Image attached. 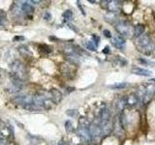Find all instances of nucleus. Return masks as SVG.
<instances>
[{"mask_svg":"<svg viewBox=\"0 0 155 145\" xmlns=\"http://www.w3.org/2000/svg\"><path fill=\"white\" fill-rule=\"evenodd\" d=\"M137 48L139 49V51L145 55L151 54V52L153 51V43L150 36L148 34L142 35L137 41Z\"/></svg>","mask_w":155,"mask_h":145,"instance_id":"1","label":"nucleus"},{"mask_svg":"<svg viewBox=\"0 0 155 145\" xmlns=\"http://www.w3.org/2000/svg\"><path fill=\"white\" fill-rule=\"evenodd\" d=\"M154 95H155V84L152 83V82L142 84L140 87V89H139V97L142 98L144 105H146V103H148L151 101Z\"/></svg>","mask_w":155,"mask_h":145,"instance_id":"2","label":"nucleus"},{"mask_svg":"<svg viewBox=\"0 0 155 145\" xmlns=\"http://www.w3.org/2000/svg\"><path fill=\"white\" fill-rule=\"evenodd\" d=\"M77 132H78V135H79V138L81 139V141H83L84 144H91L93 139H92V136L90 135V132H89V127L79 126Z\"/></svg>","mask_w":155,"mask_h":145,"instance_id":"3","label":"nucleus"},{"mask_svg":"<svg viewBox=\"0 0 155 145\" xmlns=\"http://www.w3.org/2000/svg\"><path fill=\"white\" fill-rule=\"evenodd\" d=\"M116 31L119 33L120 36H129L131 35V25H130L129 22H120L116 24Z\"/></svg>","mask_w":155,"mask_h":145,"instance_id":"4","label":"nucleus"},{"mask_svg":"<svg viewBox=\"0 0 155 145\" xmlns=\"http://www.w3.org/2000/svg\"><path fill=\"white\" fill-rule=\"evenodd\" d=\"M99 119H100V126H105L107 124L111 123V110L107 107H105L101 111H100V115H99Z\"/></svg>","mask_w":155,"mask_h":145,"instance_id":"5","label":"nucleus"},{"mask_svg":"<svg viewBox=\"0 0 155 145\" xmlns=\"http://www.w3.org/2000/svg\"><path fill=\"white\" fill-rule=\"evenodd\" d=\"M89 132H90L92 139H98L103 135V132H102L101 126L98 125L96 123H92L89 125Z\"/></svg>","mask_w":155,"mask_h":145,"instance_id":"6","label":"nucleus"},{"mask_svg":"<svg viewBox=\"0 0 155 145\" xmlns=\"http://www.w3.org/2000/svg\"><path fill=\"white\" fill-rule=\"evenodd\" d=\"M48 95H50L51 100L54 102V103H58L60 101L62 100V94H61L60 91L57 89H51L48 91Z\"/></svg>","mask_w":155,"mask_h":145,"instance_id":"7","label":"nucleus"},{"mask_svg":"<svg viewBox=\"0 0 155 145\" xmlns=\"http://www.w3.org/2000/svg\"><path fill=\"white\" fill-rule=\"evenodd\" d=\"M107 9L111 12V13H116L118 12V10H120L121 8V2L116 1V0H113V1H108L107 4Z\"/></svg>","mask_w":155,"mask_h":145,"instance_id":"8","label":"nucleus"},{"mask_svg":"<svg viewBox=\"0 0 155 145\" xmlns=\"http://www.w3.org/2000/svg\"><path fill=\"white\" fill-rule=\"evenodd\" d=\"M125 100H126V106L134 107L139 103V97L136 94H130L127 97H125Z\"/></svg>","mask_w":155,"mask_h":145,"instance_id":"9","label":"nucleus"},{"mask_svg":"<svg viewBox=\"0 0 155 145\" xmlns=\"http://www.w3.org/2000/svg\"><path fill=\"white\" fill-rule=\"evenodd\" d=\"M112 43L117 48H123L125 45V39L120 35H116L115 37H113Z\"/></svg>","mask_w":155,"mask_h":145,"instance_id":"10","label":"nucleus"},{"mask_svg":"<svg viewBox=\"0 0 155 145\" xmlns=\"http://www.w3.org/2000/svg\"><path fill=\"white\" fill-rule=\"evenodd\" d=\"M131 72L138 76H142V77H149L151 76L152 72L149 71V70L146 69H142V68H139V67H134L131 69Z\"/></svg>","mask_w":155,"mask_h":145,"instance_id":"11","label":"nucleus"},{"mask_svg":"<svg viewBox=\"0 0 155 145\" xmlns=\"http://www.w3.org/2000/svg\"><path fill=\"white\" fill-rule=\"evenodd\" d=\"M144 32H145V26L142 25V24H138L133 30L134 38H140L142 35H144Z\"/></svg>","mask_w":155,"mask_h":145,"instance_id":"12","label":"nucleus"},{"mask_svg":"<svg viewBox=\"0 0 155 145\" xmlns=\"http://www.w3.org/2000/svg\"><path fill=\"white\" fill-rule=\"evenodd\" d=\"M22 10L23 12H26V13H33L34 12V7L29 4V2H22Z\"/></svg>","mask_w":155,"mask_h":145,"instance_id":"13","label":"nucleus"},{"mask_svg":"<svg viewBox=\"0 0 155 145\" xmlns=\"http://www.w3.org/2000/svg\"><path fill=\"white\" fill-rule=\"evenodd\" d=\"M119 122H120V125L122 127V129H126V127H127V118H126V115L124 112H121L120 115H119Z\"/></svg>","mask_w":155,"mask_h":145,"instance_id":"14","label":"nucleus"},{"mask_svg":"<svg viewBox=\"0 0 155 145\" xmlns=\"http://www.w3.org/2000/svg\"><path fill=\"white\" fill-rule=\"evenodd\" d=\"M126 86H128L127 82H119V83H116L113 85H110L109 87L111 89H115V90H119V89H124Z\"/></svg>","mask_w":155,"mask_h":145,"instance_id":"15","label":"nucleus"},{"mask_svg":"<svg viewBox=\"0 0 155 145\" xmlns=\"http://www.w3.org/2000/svg\"><path fill=\"white\" fill-rule=\"evenodd\" d=\"M125 106H126V100H125V97H122V98H120L119 100H118V102H117V109L122 112V110L124 109Z\"/></svg>","mask_w":155,"mask_h":145,"instance_id":"16","label":"nucleus"},{"mask_svg":"<svg viewBox=\"0 0 155 145\" xmlns=\"http://www.w3.org/2000/svg\"><path fill=\"white\" fill-rule=\"evenodd\" d=\"M19 51L22 53L23 56L31 54V52L29 51V49H28V48L26 47V45H20V47H19Z\"/></svg>","mask_w":155,"mask_h":145,"instance_id":"17","label":"nucleus"},{"mask_svg":"<svg viewBox=\"0 0 155 145\" xmlns=\"http://www.w3.org/2000/svg\"><path fill=\"white\" fill-rule=\"evenodd\" d=\"M65 130H66L68 134H72V132H74V126H73V124L70 120L65 122Z\"/></svg>","mask_w":155,"mask_h":145,"instance_id":"18","label":"nucleus"},{"mask_svg":"<svg viewBox=\"0 0 155 145\" xmlns=\"http://www.w3.org/2000/svg\"><path fill=\"white\" fill-rule=\"evenodd\" d=\"M62 16H63V19L65 20H70L72 19V16H73V12L70 11V10L65 11L63 13V15H62Z\"/></svg>","mask_w":155,"mask_h":145,"instance_id":"19","label":"nucleus"},{"mask_svg":"<svg viewBox=\"0 0 155 145\" xmlns=\"http://www.w3.org/2000/svg\"><path fill=\"white\" fill-rule=\"evenodd\" d=\"M85 45H86L87 49H89V51H94L96 49V45H94V43L93 42H90V41L85 44Z\"/></svg>","mask_w":155,"mask_h":145,"instance_id":"20","label":"nucleus"},{"mask_svg":"<svg viewBox=\"0 0 155 145\" xmlns=\"http://www.w3.org/2000/svg\"><path fill=\"white\" fill-rule=\"evenodd\" d=\"M6 23V16L3 11H0V25H4Z\"/></svg>","mask_w":155,"mask_h":145,"instance_id":"21","label":"nucleus"},{"mask_svg":"<svg viewBox=\"0 0 155 145\" xmlns=\"http://www.w3.org/2000/svg\"><path fill=\"white\" fill-rule=\"evenodd\" d=\"M66 113H67V115L71 116V117H75V116L78 115V110H76V109H68L66 111Z\"/></svg>","mask_w":155,"mask_h":145,"instance_id":"22","label":"nucleus"},{"mask_svg":"<svg viewBox=\"0 0 155 145\" xmlns=\"http://www.w3.org/2000/svg\"><path fill=\"white\" fill-rule=\"evenodd\" d=\"M44 19H46V20H51V15L50 12H46L44 15Z\"/></svg>","mask_w":155,"mask_h":145,"instance_id":"23","label":"nucleus"},{"mask_svg":"<svg viewBox=\"0 0 155 145\" xmlns=\"http://www.w3.org/2000/svg\"><path fill=\"white\" fill-rule=\"evenodd\" d=\"M24 40V37L23 36H16L13 38L14 42H18V41H23Z\"/></svg>","mask_w":155,"mask_h":145,"instance_id":"24","label":"nucleus"},{"mask_svg":"<svg viewBox=\"0 0 155 145\" xmlns=\"http://www.w3.org/2000/svg\"><path fill=\"white\" fill-rule=\"evenodd\" d=\"M103 33H104V35L107 37V38H111V37H112V33L110 32L109 30H104Z\"/></svg>","mask_w":155,"mask_h":145,"instance_id":"25","label":"nucleus"},{"mask_svg":"<svg viewBox=\"0 0 155 145\" xmlns=\"http://www.w3.org/2000/svg\"><path fill=\"white\" fill-rule=\"evenodd\" d=\"M93 40H94V42L96 43V47H98V45H99V42H100V39H99V37L94 35L93 36Z\"/></svg>","mask_w":155,"mask_h":145,"instance_id":"26","label":"nucleus"},{"mask_svg":"<svg viewBox=\"0 0 155 145\" xmlns=\"http://www.w3.org/2000/svg\"><path fill=\"white\" fill-rule=\"evenodd\" d=\"M58 145H69L66 141H65V140H60V141L58 142Z\"/></svg>","mask_w":155,"mask_h":145,"instance_id":"27","label":"nucleus"},{"mask_svg":"<svg viewBox=\"0 0 155 145\" xmlns=\"http://www.w3.org/2000/svg\"><path fill=\"white\" fill-rule=\"evenodd\" d=\"M78 6H79V8H80V10H81V13H83V14L84 15V11H83V7H81V5H80V2H78Z\"/></svg>","mask_w":155,"mask_h":145,"instance_id":"28","label":"nucleus"},{"mask_svg":"<svg viewBox=\"0 0 155 145\" xmlns=\"http://www.w3.org/2000/svg\"><path fill=\"white\" fill-rule=\"evenodd\" d=\"M103 52H104V53H109V47H106V48H104Z\"/></svg>","mask_w":155,"mask_h":145,"instance_id":"29","label":"nucleus"},{"mask_svg":"<svg viewBox=\"0 0 155 145\" xmlns=\"http://www.w3.org/2000/svg\"><path fill=\"white\" fill-rule=\"evenodd\" d=\"M29 3H34V4H39L41 3V1H36V0H31Z\"/></svg>","mask_w":155,"mask_h":145,"instance_id":"30","label":"nucleus"},{"mask_svg":"<svg viewBox=\"0 0 155 145\" xmlns=\"http://www.w3.org/2000/svg\"><path fill=\"white\" fill-rule=\"evenodd\" d=\"M150 81H151V82H152V83H154V84H155V78H152V80H150Z\"/></svg>","mask_w":155,"mask_h":145,"instance_id":"31","label":"nucleus"},{"mask_svg":"<svg viewBox=\"0 0 155 145\" xmlns=\"http://www.w3.org/2000/svg\"><path fill=\"white\" fill-rule=\"evenodd\" d=\"M152 53H153V55H154V57H155V47L153 48V51H152Z\"/></svg>","mask_w":155,"mask_h":145,"instance_id":"32","label":"nucleus"}]
</instances>
